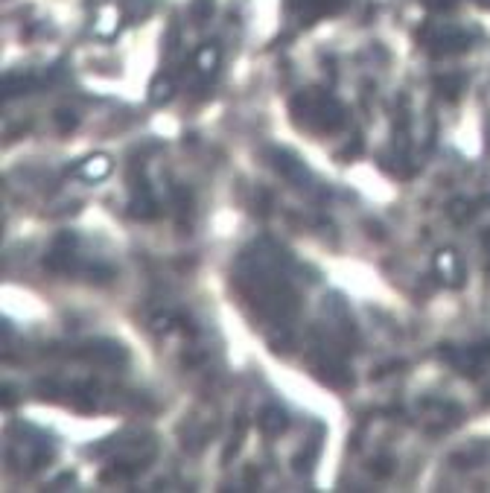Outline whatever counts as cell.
<instances>
[{"mask_svg":"<svg viewBox=\"0 0 490 493\" xmlns=\"http://www.w3.org/2000/svg\"><path fill=\"white\" fill-rule=\"evenodd\" d=\"M292 114L295 120H301L303 114L310 117V126L318 129V132H335L345 123V111L342 105L324 97V94H316V90H310V94H301L292 100Z\"/></svg>","mask_w":490,"mask_h":493,"instance_id":"obj_1","label":"cell"},{"mask_svg":"<svg viewBox=\"0 0 490 493\" xmlns=\"http://www.w3.org/2000/svg\"><path fill=\"white\" fill-rule=\"evenodd\" d=\"M44 266L53 269V271H73L76 269V237L73 234H58V239L53 242Z\"/></svg>","mask_w":490,"mask_h":493,"instance_id":"obj_2","label":"cell"},{"mask_svg":"<svg viewBox=\"0 0 490 493\" xmlns=\"http://www.w3.org/2000/svg\"><path fill=\"white\" fill-rule=\"evenodd\" d=\"M82 356L94 359V362H103V365H117L126 359V351H123V345L111 342V338H100V342H88L82 348Z\"/></svg>","mask_w":490,"mask_h":493,"instance_id":"obj_3","label":"cell"},{"mask_svg":"<svg viewBox=\"0 0 490 493\" xmlns=\"http://www.w3.org/2000/svg\"><path fill=\"white\" fill-rule=\"evenodd\" d=\"M257 423H260L263 435H281L283 429L289 426V417H286V412L281 406H266V409H260Z\"/></svg>","mask_w":490,"mask_h":493,"instance_id":"obj_4","label":"cell"},{"mask_svg":"<svg viewBox=\"0 0 490 493\" xmlns=\"http://www.w3.org/2000/svg\"><path fill=\"white\" fill-rule=\"evenodd\" d=\"M111 172V161L105 155H94V158H88L82 167H79V175L88 178V181H100Z\"/></svg>","mask_w":490,"mask_h":493,"instance_id":"obj_5","label":"cell"},{"mask_svg":"<svg viewBox=\"0 0 490 493\" xmlns=\"http://www.w3.org/2000/svg\"><path fill=\"white\" fill-rule=\"evenodd\" d=\"M438 269H441V274H452V284L462 286L464 269H462V263H458L455 251H441V254H438Z\"/></svg>","mask_w":490,"mask_h":493,"instance_id":"obj_6","label":"cell"},{"mask_svg":"<svg viewBox=\"0 0 490 493\" xmlns=\"http://www.w3.org/2000/svg\"><path fill=\"white\" fill-rule=\"evenodd\" d=\"M129 213L135 219H155L158 217V210H155V202H152L146 193H137L129 204Z\"/></svg>","mask_w":490,"mask_h":493,"instance_id":"obj_7","label":"cell"},{"mask_svg":"<svg viewBox=\"0 0 490 493\" xmlns=\"http://www.w3.org/2000/svg\"><path fill=\"white\" fill-rule=\"evenodd\" d=\"M219 65V47L217 44H204L199 53H196V68L202 73H213Z\"/></svg>","mask_w":490,"mask_h":493,"instance_id":"obj_8","label":"cell"},{"mask_svg":"<svg viewBox=\"0 0 490 493\" xmlns=\"http://www.w3.org/2000/svg\"><path fill=\"white\" fill-rule=\"evenodd\" d=\"M29 88H36V82L29 76H6L4 79V94L6 97H18V94H24V90H29Z\"/></svg>","mask_w":490,"mask_h":493,"instance_id":"obj_9","label":"cell"},{"mask_svg":"<svg viewBox=\"0 0 490 493\" xmlns=\"http://www.w3.org/2000/svg\"><path fill=\"white\" fill-rule=\"evenodd\" d=\"M170 97H172V82L164 79V76H158L155 82H152V103H155V105H164Z\"/></svg>","mask_w":490,"mask_h":493,"instance_id":"obj_10","label":"cell"},{"mask_svg":"<svg viewBox=\"0 0 490 493\" xmlns=\"http://www.w3.org/2000/svg\"><path fill=\"white\" fill-rule=\"evenodd\" d=\"M53 123H56L58 132H73V129L79 126V117H76L73 111H65V108H61V111L53 114Z\"/></svg>","mask_w":490,"mask_h":493,"instance_id":"obj_11","label":"cell"},{"mask_svg":"<svg viewBox=\"0 0 490 493\" xmlns=\"http://www.w3.org/2000/svg\"><path fill=\"white\" fill-rule=\"evenodd\" d=\"M190 15H193V21H199V24H204L210 15H213V0H193V6H190Z\"/></svg>","mask_w":490,"mask_h":493,"instance_id":"obj_12","label":"cell"},{"mask_svg":"<svg viewBox=\"0 0 490 493\" xmlns=\"http://www.w3.org/2000/svg\"><path fill=\"white\" fill-rule=\"evenodd\" d=\"M435 85L441 88L444 97H458V88H464V79L462 76H452V79H438Z\"/></svg>","mask_w":490,"mask_h":493,"instance_id":"obj_13","label":"cell"},{"mask_svg":"<svg viewBox=\"0 0 490 493\" xmlns=\"http://www.w3.org/2000/svg\"><path fill=\"white\" fill-rule=\"evenodd\" d=\"M377 476H388L391 473V461L388 458H382V461H374V467H371Z\"/></svg>","mask_w":490,"mask_h":493,"instance_id":"obj_14","label":"cell"},{"mask_svg":"<svg viewBox=\"0 0 490 493\" xmlns=\"http://www.w3.org/2000/svg\"><path fill=\"white\" fill-rule=\"evenodd\" d=\"M245 482H249V490H254V487H257V470H254V467L245 470Z\"/></svg>","mask_w":490,"mask_h":493,"instance_id":"obj_15","label":"cell"},{"mask_svg":"<svg viewBox=\"0 0 490 493\" xmlns=\"http://www.w3.org/2000/svg\"><path fill=\"white\" fill-rule=\"evenodd\" d=\"M4 406H15V391L4 385Z\"/></svg>","mask_w":490,"mask_h":493,"instance_id":"obj_16","label":"cell"},{"mask_svg":"<svg viewBox=\"0 0 490 493\" xmlns=\"http://www.w3.org/2000/svg\"><path fill=\"white\" fill-rule=\"evenodd\" d=\"M452 217H455V219H464V204H462V202L452 207Z\"/></svg>","mask_w":490,"mask_h":493,"instance_id":"obj_17","label":"cell"},{"mask_svg":"<svg viewBox=\"0 0 490 493\" xmlns=\"http://www.w3.org/2000/svg\"><path fill=\"white\" fill-rule=\"evenodd\" d=\"M487 394H490V391H487ZM487 403H490V397H487Z\"/></svg>","mask_w":490,"mask_h":493,"instance_id":"obj_18","label":"cell"}]
</instances>
